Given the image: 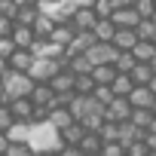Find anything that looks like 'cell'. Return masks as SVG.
<instances>
[{
	"instance_id": "1",
	"label": "cell",
	"mask_w": 156,
	"mask_h": 156,
	"mask_svg": "<svg viewBox=\"0 0 156 156\" xmlns=\"http://www.w3.org/2000/svg\"><path fill=\"white\" fill-rule=\"evenodd\" d=\"M28 150L34 156H55L64 144H61V135L43 119V122H31V132H28Z\"/></svg>"
},
{
	"instance_id": "2",
	"label": "cell",
	"mask_w": 156,
	"mask_h": 156,
	"mask_svg": "<svg viewBox=\"0 0 156 156\" xmlns=\"http://www.w3.org/2000/svg\"><path fill=\"white\" fill-rule=\"evenodd\" d=\"M34 89V83L28 80V73H16V70H3L0 73V104H9L16 98H28Z\"/></svg>"
},
{
	"instance_id": "3",
	"label": "cell",
	"mask_w": 156,
	"mask_h": 156,
	"mask_svg": "<svg viewBox=\"0 0 156 156\" xmlns=\"http://www.w3.org/2000/svg\"><path fill=\"white\" fill-rule=\"evenodd\" d=\"M58 70H64L58 61H49V58H34V64L28 67V80H31L34 86H37V83H49Z\"/></svg>"
},
{
	"instance_id": "4",
	"label": "cell",
	"mask_w": 156,
	"mask_h": 156,
	"mask_svg": "<svg viewBox=\"0 0 156 156\" xmlns=\"http://www.w3.org/2000/svg\"><path fill=\"white\" fill-rule=\"evenodd\" d=\"M116 49L110 46V43H95V46H89L86 49V58H89V64L92 67H101V64H113L116 61Z\"/></svg>"
},
{
	"instance_id": "5",
	"label": "cell",
	"mask_w": 156,
	"mask_h": 156,
	"mask_svg": "<svg viewBox=\"0 0 156 156\" xmlns=\"http://www.w3.org/2000/svg\"><path fill=\"white\" fill-rule=\"evenodd\" d=\"M129 116H132V107H129L126 98H113V101L104 107V122L122 126V122H129Z\"/></svg>"
},
{
	"instance_id": "6",
	"label": "cell",
	"mask_w": 156,
	"mask_h": 156,
	"mask_svg": "<svg viewBox=\"0 0 156 156\" xmlns=\"http://www.w3.org/2000/svg\"><path fill=\"white\" fill-rule=\"evenodd\" d=\"M126 101H129V107H132V110H150V107H153V101H156V95H153L147 86H135V89L126 95Z\"/></svg>"
},
{
	"instance_id": "7",
	"label": "cell",
	"mask_w": 156,
	"mask_h": 156,
	"mask_svg": "<svg viewBox=\"0 0 156 156\" xmlns=\"http://www.w3.org/2000/svg\"><path fill=\"white\" fill-rule=\"evenodd\" d=\"M46 86L52 89V95H67V92H73V73L64 67V70H58V73L52 76Z\"/></svg>"
},
{
	"instance_id": "8",
	"label": "cell",
	"mask_w": 156,
	"mask_h": 156,
	"mask_svg": "<svg viewBox=\"0 0 156 156\" xmlns=\"http://www.w3.org/2000/svg\"><path fill=\"white\" fill-rule=\"evenodd\" d=\"M34 64V55L28 49H16L9 58H6V70H16V73H28V67Z\"/></svg>"
},
{
	"instance_id": "9",
	"label": "cell",
	"mask_w": 156,
	"mask_h": 156,
	"mask_svg": "<svg viewBox=\"0 0 156 156\" xmlns=\"http://www.w3.org/2000/svg\"><path fill=\"white\" fill-rule=\"evenodd\" d=\"M110 22H113V28H126V31H135V25H138L141 19H138V12L129 6V9H113V12H110Z\"/></svg>"
},
{
	"instance_id": "10",
	"label": "cell",
	"mask_w": 156,
	"mask_h": 156,
	"mask_svg": "<svg viewBox=\"0 0 156 156\" xmlns=\"http://www.w3.org/2000/svg\"><path fill=\"white\" fill-rule=\"evenodd\" d=\"M46 122H49L55 132H64V129L73 122V116L67 113V107H49V110H46Z\"/></svg>"
},
{
	"instance_id": "11",
	"label": "cell",
	"mask_w": 156,
	"mask_h": 156,
	"mask_svg": "<svg viewBox=\"0 0 156 156\" xmlns=\"http://www.w3.org/2000/svg\"><path fill=\"white\" fill-rule=\"evenodd\" d=\"M9 40H12V46H16V49H31L37 37H34V31H31V28L12 25V31H9Z\"/></svg>"
},
{
	"instance_id": "12",
	"label": "cell",
	"mask_w": 156,
	"mask_h": 156,
	"mask_svg": "<svg viewBox=\"0 0 156 156\" xmlns=\"http://www.w3.org/2000/svg\"><path fill=\"white\" fill-rule=\"evenodd\" d=\"M135 43H138L135 31H126V28H116V34H113V40H110V46H113L116 52H132Z\"/></svg>"
},
{
	"instance_id": "13",
	"label": "cell",
	"mask_w": 156,
	"mask_h": 156,
	"mask_svg": "<svg viewBox=\"0 0 156 156\" xmlns=\"http://www.w3.org/2000/svg\"><path fill=\"white\" fill-rule=\"evenodd\" d=\"M95 22H98V19H95L92 6H89V9H76V12L70 16V28H73V31H92Z\"/></svg>"
},
{
	"instance_id": "14",
	"label": "cell",
	"mask_w": 156,
	"mask_h": 156,
	"mask_svg": "<svg viewBox=\"0 0 156 156\" xmlns=\"http://www.w3.org/2000/svg\"><path fill=\"white\" fill-rule=\"evenodd\" d=\"M132 58H135V64H153V58H156V43L138 40L135 49H132Z\"/></svg>"
},
{
	"instance_id": "15",
	"label": "cell",
	"mask_w": 156,
	"mask_h": 156,
	"mask_svg": "<svg viewBox=\"0 0 156 156\" xmlns=\"http://www.w3.org/2000/svg\"><path fill=\"white\" fill-rule=\"evenodd\" d=\"M113 34H116V28H113V22H110V19H98V22H95V28H92V37H95L98 43H110V40H113Z\"/></svg>"
},
{
	"instance_id": "16",
	"label": "cell",
	"mask_w": 156,
	"mask_h": 156,
	"mask_svg": "<svg viewBox=\"0 0 156 156\" xmlns=\"http://www.w3.org/2000/svg\"><path fill=\"white\" fill-rule=\"evenodd\" d=\"M153 73H156V70H153L150 64H135L132 73H129V80H132V86H150Z\"/></svg>"
},
{
	"instance_id": "17",
	"label": "cell",
	"mask_w": 156,
	"mask_h": 156,
	"mask_svg": "<svg viewBox=\"0 0 156 156\" xmlns=\"http://www.w3.org/2000/svg\"><path fill=\"white\" fill-rule=\"evenodd\" d=\"M73 34H76V31H73L70 25H55V28H52V34H49V40H52L55 46H61V49H67V43L73 40Z\"/></svg>"
},
{
	"instance_id": "18",
	"label": "cell",
	"mask_w": 156,
	"mask_h": 156,
	"mask_svg": "<svg viewBox=\"0 0 156 156\" xmlns=\"http://www.w3.org/2000/svg\"><path fill=\"white\" fill-rule=\"evenodd\" d=\"M28 132H31V122H12L3 135H6L9 144H25L28 141Z\"/></svg>"
},
{
	"instance_id": "19",
	"label": "cell",
	"mask_w": 156,
	"mask_h": 156,
	"mask_svg": "<svg viewBox=\"0 0 156 156\" xmlns=\"http://www.w3.org/2000/svg\"><path fill=\"white\" fill-rule=\"evenodd\" d=\"M92 83L95 86H110L113 83V76H116V70H113V64H101V67H92Z\"/></svg>"
},
{
	"instance_id": "20",
	"label": "cell",
	"mask_w": 156,
	"mask_h": 156,
	"mask_svg": "<svg viewBox=\"0 0 156 156\" xmlns=\"http://www.w3.org/2000/svg\"><path fill=\"white\" fill-rule=\"evenodd\" d=\"M132 89H135V86H132V80H129V73H116V76H113V83H110L113 98H126Z\"/></svg>"
},
{
	"instance_id": "21",
	"label": "cell",
	"mask_w": 156,
	"mask_h": 156,
	"mask_svg": "<svg viewBox=\"0 0 156 156\" xmlns=\"http://www.w3.org/2000/svg\"><path fill=\"white\" fill-rule=\"evenodd\" d=\"M52 28H55V22L37 12V22L31 25V31H34V37H37V40H49V34H52Z\"/></svg>"
},
{
	"instance_id": "22",
	"label": "cell",
	"mask_w": 156,
	"mask_h": 156,
	"mask_svg": "<svg viewBox=\"0 0 156 156\" xmlns=\"http://www.w3.org/2000/svg\"><path fill=\"white\" fill-rule=\"evenodd\" d=\"M135 37L144 40V43H156V25H153L150 19H141V22L135 25Z\"/></svg>"
},
{
	"instance_id": "23",
	"label": "cell",
	"mask_w": 156,
	"mask_h": 156,
	"mask_svg": "<svg viewBox=\"0 0 156 156\" xmlns=\"http://www.w3.org/2000/svg\"><path fill=\"white\" fill-rule=\"evenodd\" d=\"M76 147L83 150V156H98V150H101V138H98V135H92V132H86V135H83V141L76 144Z\"/></svg>"
},
{
	"instance_id": "24",
	"label": "cell",
	"mask_w": 156,
	"mask_h": 156,
	"mask_svg": "<svg viewBox=\"0 0 156 156\" xmlns=\"http://www.w3.org/2000/svg\"><path fill=\"white\" fill-rule=\"evenodd\" d=\"M34 22H37V6H19V12H16L12 25H22V28H31Z\"/></svg>"
},
{
	"instance_id": "25",
	"label": "cell",
	"mask_w": 156,
	"mask_h": 156,
	"mask_svg": "<svg viewBox=\"0 0 156 156\" xmlns=\"http://www.w3.org/2000/svg\"><path fill=\"white\" fill-rule=\"evenodd\" d=\"M153 119H156V116H153L150 110H132V116H129V122H132V126H135L138 132H147Z\"/></svg>"
},
{
	"instance_id": "26",
	"label": "cell",
	"mask_w": 156,
	"mask_h": 156,
	"mask_svg": "<svg viewBox=\"0 0 156 156\" xmlns=\"http://www.w3.org/2000/svg\"><path fill=\"white\" fill-rule=\"evenodd\" d=\"M95 83H92V76H73V95H92Z\"/></svg>"
},
{
	"instance_id": "27",
	"label": "cell",
	"mask_w": 156,
	"mask_h": 156,
	"mask_svg": "<svg viewBox=\"0 0 156 156\" xmlns=\"http://www.w3.org/2000/svg\"><path fill=\"white\" fill-rule=\"evenodd\" d=\"M132 67H135L132 52H119V55H116V61H113V70H116V73H132Z\"/></svg>"
},
{
	"instance_id": "28",
	"label": "cell",
	"mask_w": 156,
	"mask_h": 156,
	"mask_svg": "<svg viewBox=\"0 0 156 156\" xmlns=\"http://www.w3.org/2000/svg\"><path fill=\"white\" fill-rule=\"evenodd\" d=\"M132 9L138 12V19H150V16L156 12V3H153V0H135Z\"/></svg>"
},
{
	"instance_id": "29",
	"label": "cell",
	"mask_w": 156,
	"mask_h": 156,
	"mask_svg": "<svg viewBox=\"0 0 156 156\" xmlns=\"http://www.w3.org/2000/svg\"><path fill=\"white\" fill-rule=\"evenodd\" d=\"M92 98H95L101 107H107V104L113 101V92H110V86H95V89H92Z\"/></svg>"
},
{
	"instance_id": "30",
	"label": "cell",
	"mask_w": 156,
	"mask_h": 156,
	"mask_svg": "<svg viewBox=\"0 0 156 156\" xmlns=\"http://www.w3.org/2000/svg\"><path fill=\"white\" fill-rule=\"evenodd\" d=\"M92 12H95V19H110L113 6H110V0H92Z\"/></svg>"
},
{
	"instance_id": "31",
	"label": "cell",
	"mask_w": 156,
	"mask_h": 156,
	"mask_svg": "<svg viewBox=\"0 0 156 156\" xmlns=\"http://www.w3.org/2000/svg\"><path fill=\"white\" fill-rule=\"evenodd\" d=\"M98 156H126V150H122V144H101Z\"/></svg>"
},
{
	"instance_id": "32",
	"label": "cell",
	"mask_w": 156,
	"mask_h": 156,
	"mask_svg": "<svg viewBox=\"0 0 156 156\" xmlns=\"http://www.w3.org/2000/svg\"><path fill=\"white\" fill-rule=\"evenodd\" d=\"M16 12H19V6L12 3V0H0V16H3V19H16Z\"/></svg>"
},
{
	"instance_id": "33",
	"label": "cell",
	"mask_w": 156,
	"mask_h": 156,
	"mask_svg": "<svg viewBox=\"0 0 156 156\" xmlns=\"http://www.w3.org/2000/svg\"><path fill=\"white\" fill-rule=\"evenodd\" d=\"M3 156H31V150H28V144H9Z\"/></svg>"
},
{
	"instance_id": "34",
	"label": "cell",
	"mask_w": 156,
	"mask_h": 156,
	"mask_svg": "<svg viewBox=\"0 0 156 156\" xmlns=\"http://www.w3.org/2000/svg\"><path fill=\"white\" fill-rule=\"evenodd\" d=\"M12 52H16V46H12V40H9V37H0V58L6 61V58H9Z\"/></svg>"
},
{
	"instance_id": "35",
	"label": "cell",
	"mask_w": 156,
	"mask_h": 156,
	"mask_svg": "<svg viewBox=\"0 0 156 156\" xmlns=\"http://www.w3.org/2000/svg\"><path fill=\"white\" fill-rule=\"evenodd\" d=\"M147 153H150V150L144 147V141H138V144H129V147H126V156H147Z\"/></svg>"
},
{
	"instance_id": "36",
	"label": "cell",
	"mask_w": 156,
	"mask_h": 156,
	"mask_svg": "<svg viewBox=\"0 0 156 156\" xmlns=\"http://www.w3.org/2000/svg\"><path fill=\"white\" fill-rule=\"evenodd\" d=\"M64 6H70V9H89L92 6V0H61Z\"/></svg>"
},
{
	"instance_id": "37",
	"label": "cell",
	"mask_w": 156,
	"mask_h": 156,
	"mask_svg": "<svg viewBox=\"0 0 156 156\" xmlns=\"http://www.w3.org/2000/svg\"><path fill=\"white\" fill-rule=\"evenodd\" d=\"M9 31H12V22L0 16V37H9Z\"/></svg>"
},
{
	"instance_id": "38",
	"label": "cell",
	"mask_w": 156,
	"mask_h": 156,
	"mask_svg": "<svg viewBox=\"0 0 156 156\" xmlns=\"http://www.w3.org/2000/svg\"><path fill=\"white\" fill-rule=\"evenodd\" d=\"M58 156H83V150H80V147H61Z\"/></svg>"
},
{
	"instance_id": "39",
	"label": "cell",
	"mask_w": 156,
	"mask_h": 156,
	"mask_svg": "<svg viewBox=\"0 0 156 156\" xmlns=\"http://www.w3.org/2000/svg\"><path fill=\"white\" fill-rule=\"evenodd\" d=\"M110 6L113 9H129V6H135V0H110Z\"/></svg>"
},
{
	"instance_id": "40",
	"label": "cell",
	"mask_w": 156,
	"mask_h": 156,
	"mask_svg": "<svg viewBox=\"0 0 156 156\" xmlns=\"http://www.w3.org/2000/svg\"><path fill=\"white\" fill-rule=\"evenodd\" d=\"M6 147H9V141H6V135H3V132H0V156L6 153Z\"/></svg>"
},
{
	"instance_id": "41",
	"label": "cell",
	"mask_w": 156,
	"mask_h": 156,
	"mask_svg": "<svg viewBox=\"0 0 156 156\" xmlns=\"http://www.w3.org/2000/svg\"><path fill=\"white\" fill-rule=\"evenodd\" d=\"M16 6H37V0H12Z\"/></svg>"
},
{
	"instance_id": "42",
	"label": "cell",
	"mask_w": 156,
	"mask_h": 156,
	"mask_svg": "<svg viewBox=\"0 0 156 156\" xmlns=\"http://www.w3.org/2000/svg\"><path fill=\"white\" fill-rule=\"evenodd\" d=\"M147 89H150V92L156 95V73H153V80H150V86H147Z\"/></svg>"
},
{
	"instance_id": "43",
	"label": "cell",
	"mask_w": 156,
	"mask_h": 156,
	"mask_svg": "<svg viewBox=\"0 0 156 156\" xmlns=\"http://www.w3.org/2000/svg\"><path fill=\"white\" fill-rule=\"evenodd\" d=\"M3 70H6V61H3V58H0V73H3Z\"/></svg>"
},
{
	"instance_id": "44",
	"label": "cell",
	"mask_w": 156,
	"mask_h": 156,
	"mask_svg": "<svg viewBox=\"0 0 156 156\" xmlns=\"http://www.w3.org/2000/svg\"><path fill=\"white\" fill-rule=\"evenodd\" d=\"M150 22H153V25H156V12H153V16H150Z\"/></svg>"
},
{
	"instance_id": "45",
	"label": "cell",
	"mask_w": 156,
	"mask_h": 156,
	"mask_svg": "<svg viewBox=\"0 0 156 156\" xmlns=\"http://www.w3.org/2000/svg\"><path fill=\"white\" fill-rule=\"evenodd\" d=\"M150 67H153V70H156V58H153V64H150Z\"/></svg>"
},
{
	"instance_id": "46",
	"label": "cell",
	"mask_w": 156,
	"mask_h": 156,
	"mask_svg": "<svg viewBox=\"0 0 156 156\" xmlns=\"http://www.w3.org/2000/svg\"><path fill=\"white\" fill-rule=\"evenodd\" d=\"M153 3H156V0H153Z\"/></svg>"
},
{
	"instance_id": "47",
	"label": "cell",
	"mask_w": 156,
	"mask_h": 156,
	"mask_svg": "<svg viewBox=\"0 0 156 156\" xmlns=\"http://www.w3.org/2000/svg\"><path fill=\"white\" fill-rule=\"evenodd\" d=\"M31 156H34V153H31Z\"/></svg>"
}]
</instances>
